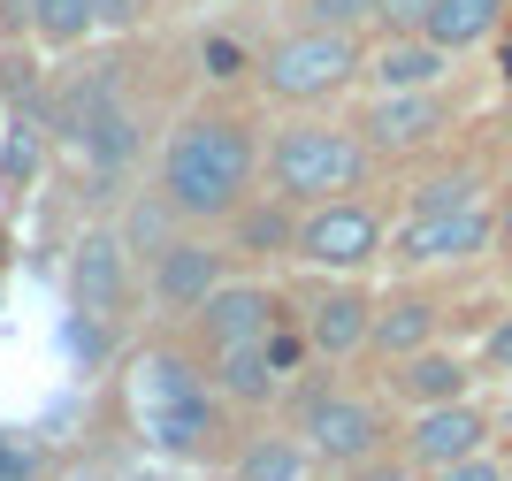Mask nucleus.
I'll return each instance as SVG.
<instances>
[{
    "label": "nucleus",
    "instance_id": "f257e3e1",
    "mask_svg": "<svg viewBox=\"0 0 512 481\" xmlns=\"http://www.w3.org/2000/svg\"><path fill=\"white\" fill-rule=\"evenodd\" d=\"M253 176H260V138L245 115H222V107H199L169 130L161 146V207L192 230H214L230 222L245 199H253Z\"/></svg>",
    "mask_w": 512,
    "mask_h": 481
},
{
    "label": "nucleus",
    "instance_id": "f03ea898",
    "mask_svg": "<svg viewBox=\"0 0 512 481\" xmlns=\"http://www.w3.org/2000/svg\"><path fill=\"white\" fill-rule=\"evenodd\" d=\"M123 398H130L138 436L161 459H214V443H222V398H214L199 359H184L176 344H146L123 367Z\"/></svg>",
    "mask_w": 512,
    "mask_h": 481
},
{
    "label": "nucleus",
    "instance_id": "7ed1b4c3",
    "mask_svg": "<svg viewBox=\"0 0 512 481\" xmlns=\"http://www.w3.org/2000/svg\"><path fill=\"white\" fill-rule=\"evenodd\" d=\"M367 161H375V153L360 146V130H337V123H291L260 153V168H268V184H276L283 207L352 199V191L367 184Z\"/></svg>",
    "mask_w": 512,
    "mask_h": 481
},
{
    "label": "nucleus",
    "instance_id": "20e7f679",
    "mask_svg": "<svg viewBox=\"0 0 512 481\" xmlns=\"http://www.w3.org/2000/svg\"><path fill=\"white\" fill-rule=\"evenodd\" d=\"M360 31H321V23H299V31H283L268 54H260V92L283 107H321L337 100L344 84L360 77Z\"/></svg>",
    "mask_w": 512,
    "mask_h": 481
},
{
    "label": "nucleus",
    "instance_id": "39448f33",
    "mask_svg": "<svg viewBox=\"0 0 512 481\" xmlns=\"http://www.w3.org/2000/svg\"><path fill=\"white\" fill-rule=\"evenodd\" d=\"M383 252V214L367 199H321V207H299V230H291V260L329 275H352Z\"/></svg>",
    "mask_w": 512,
    "mask_h": 481
},
{
    "label": "nucleus",
    "instance_id": "423d86ee",
    "mask_svg": "<svg viewBox=\"0 0 512 481\" xmlns=\"http://www.w3.org/2000/svg\"><path fill=\"white\" fill-rule=\"evenodd\" d=\"M130 291H138V275H130V245L115 222H92L85 237H77V252H69V306L92 321V329H107V321H123Z\"/></svg>",
    "mask_w": 512,
    "mask_h": 481
},
{
    "label": "nucleus",
    "instance_id": "0eeeda50",
    "mask_svg": "<svg viewBox=\"0 0 512 481\" xmlns=\"http://www.w3.org/2000/svg\"><path fill=\"white\" fill-rule=\"evenodd\" d=\"M383 413L367 398H344V390H314L299 405V443L314 451V466H360L367 451H383Z\"/></svg>",
    "mask_w": 512,
    "mask_h": 481
},
{
    "label": "nucleus",
    "instance_id": "6e6552de",
    "mask_svg": "<svg viewBox=\"0 0 512 481\" xmlns=\"http://www.w3.org/2000/svg\"><path fill=\"white\" fill-rule=\"evenodd\" d=\"M222 275H230V252L214 245V237H184L176 230L169 245L146 252V298L161 306V314H192Z\"/></svg>",
    "mask_w": 512,
    "mask_h": 481
},
{
    "label": "nucleus",
    "instance_id": "1a4fd4ad",
    "mask_svg": "<svg viewBox=\"0 0 512 481\" xmlns=\"http://www.w3.org/2000/svg\"><path fill=\"white\" fill-rule=\"evenodd\" d=\"M352 130H360L367 153H421L428 138H444V130H451V107H444L436 84H428V92H375Z\"/></svg>",
    "mask_w": 512,
    "mask_h": 481
},
{
    "label": "nucleus",
    "instance_id": "9d476101",
    "mask_svg": "<svg viewBox=\"0 0 512 481\" xmlns=\"http://www.w3.org/2000/svg\"><path fill=\"white\" fill-rule=\"evenodd\" d=\"M497 222L490 207L474 199V207H451V214H406V230H398V260L413 268H436V260H474V252H490Z\"/></svg>",
    "mask_w": 512,
    "mask_h": 481
},
{
    "label": "nucleus",
    "instance_id": "9b49d317",
    "mask_svg": "<svg viewBox=\"0 0 512 481\" xmlns=\"http://www.w3.org/2000/svg\"><path fill=\"white\" fill-rule=\"evenodd\" d=\"M199 314V336H207V352H222V344H253V336H268L283 321V298L268 291V283H214L207 298L192 306Z\"/></svg>",
    "mask_w": 512,
    "mask_h": 481
},
{
    "label": "nucleus",
    "instance_id": "f8f14e48",
    "mask_svg": "<svg viewBox=\"0 0 512 481\" xmlns=\"http://www.w3.org/2000/svg\"><path fill=\"white\" fill-rule=\"evenodd\" d=\"M482 443H490V413H474L467 398H451V405H421V413H413L406 459H413V474H436V466H451V459H474Z\"/></svg>",
    "mask_w": 512,
    "mask_h": 481
},
{
    "label": "nucleus",
    "instance_id": "ddd939ff",
    "mask_svg": "<svg viewBox=\"0 0 512 481\" xmlns=\"http://www.w3.org/2000/svg\"><path fill=\"white\" fill-rule=\"evenodd\" d=\"M207 382H214L222 405H268L283 390V367H276V352H268V336H253V344L207 352Z\"/></svg>",
    "mask_w": 512,
    "mask_h": 481
},
{
    "label": "nucleus",
    "instance_id": "4468645a",
    "mask_svg": "<svg viewBox=\"0 0 512 481\" xmlns=\"http://www.w3.org/2000/svg\"><path fill=\"white\" fill-rule=\"evenodd\" d=\"M451 62H459V54H444L436 39L406 31V39H383V54H375V62H360V77L375 84V92H428V84L451 77Z\"/></svg>",
    "mask_w": 512,
    "mask_h": 481
},
{
    "label": "nucleus",
    "instance_id": "2eb2a0df",
    "mask_svg": "<svg viewBox=\"0 0 512 481\" xmlns=\"http://www.w3.org/2000/svg\"><path fill=\"white\" fill-rule=\"evenodd\" d=\"M467 359L459 352H436V344H421V352H406L398 359V375H390V390L421 413V405H451V398H467Z\"/></svg>",
    "mask_w": 512,
    "mask_h": 481
},
{
    "label": "nucleus",
    "instance_id": "dca6fc26",
    "mask_svg": "<svg viewBox=\"0 0 512 481\" xmlns=\"http://www.w3.org/2000/svg\"><path fill=\"white\" fill-rule=\"evenodd\" d=\"M367 321H375V306H367L360 291H321L314 306H306V344H314L321 359H344V352H360L367 344Z\"/></svg>",
    "mask_w": 512,
    "mask_h": 481
},
{
    "label": "nucleus",
    "instance_id": "f3484780",
    "mask_svg": "<svg viewBox=\"0 0 512 481\" xmlns=\"http://www.w3.org/2000/svg\"><path fill=\"white\" fill-rule=\"evenodd\" d=\"M497 23H505V0H436L421 39H436L444 54H467V46L497 39Z\"/></svg>",
    "mask_w": 512,
    "mask_h": 481
},
{
    "label": "nucleus",
    "instance_id": "a211bd4d",
    "mask_svg": "<svg viewBox=\"0 0 512 481\" xmlns=\"http://www.w3.org/2000/svg\"><path fill=\"white\" fill-rule=\"evenodd\" d=\"M367 344L390 359L421 352V344H436V306L428 298H390V306H375V321H367Z\"/></svg>",
    "mask_w": 512,
    "mask_h": 481
},
{
    "label": "nucleus",
    "instance_id": "6ab92c4d",
    "mask_svg": "<svg viewBox=\"0 0 512 481\" xmlns=\"http://www.w3.org/2000/svg\"><path fill=\"white\" fill-rule=\"evenodd\" d=\"M237 481H314V451L299 436H253L230 466Z\"/></svg>",
    "mask_w": 512,
    "mask_h": 481
},
{
    "label": "nucleus",
    "instance_id": "aec40b11",
    "mask_svg": "<svg viewBox=\"0 0 512 481\" xmlns=\"http://www.w3.org/2000/svg\"><path fill=\"white\" fill-rule=\"evenodd\" d=\"M237 230V252H291V230H299V207H283V199H245L230 214Z\"/></svg>",
    "mask_w": 512,
    "mask_h": 481
},
{
    "label": "nucleus",
    "instance_id": "412c9836",
    "mask_svg": "<svg viewBox=\"0 0 512 481\" xmlns=\"http://www.w3.org/2000/svg\"><path fill=\"white\" fill-rule=\"evenodd\" d=\"M23 23L39 31L46 46H85L92 31H100V16H92V0H23Z\"/></svg>",
    "mask_w": 512,
    "mask_h": 481
},
{
    "label": "nucleus",
    "instance_id": "4be33fe9",
    "mask_svg": "<svg viewBox=\"0 0 512 481\" xmlns=\"http://www.w3.org/2000/svg\"><path fill=\"white\" fill-rule=\"evenodd\" d=\"M39 161H46V130L31 123V115H16V123H8V138H0V184L23 191L31 176H39Z\"/></svg>",
    "mask_w": 512,
    "mask_h": 481
},
{
    "label": "nucleus",
    "instance_id": "5701e85b",
    "mask_svg": "<svg viewBox=\"0 0 512 481\" xmlns=\"http://www.w3.org/2000/svg\"><path fill=\"white\" fill-rule=\"evenodd\" d=\"M474 199H482V176L451 168V176H428V184L413 191V214H451V207H474Z\"/></svg>",
    "mask_w": 512,
    "mask_h": 481
},
{
    "label": "nucleus",
    "instance_id": "b1692460",
    "mask_svg": "<svg viewBox=\"0 0 512 481\" xmlns=\"http://www.w3.org/2000/svg\"><path fill=\"white\" fill-rule=\"evenodd\" d=\"M299 23H321V31H367V23H375V0H299Z\"/></svg>",
    "mask_w": 512,
    "mask_h": 481
},
{
    "label": "nucleus",
    "instance_id": "393cba45",
    "mask_svg": "<svg viewBox=\"0 0 512 481\" xmlns=\"http://www.w3.org/2000/svg\"><path fill=\"white\" fill-rule=\"evenodd\" d=\"M428 8H436V0H375V23H383L390 39H406V31L428 23Z\"/></svg>",
    "mask_w": 512,
    "mask_h": 481
},
{
    "label": "nucleus",
    "instance_id": "a878e982",
    "mask_svg": "<svg viewBox=\"0 0 512 481\" xmlns=\"http://www.w3.org/2000/svg\"><path fill=\"white\" fill-rule=\"evenodd\" d=\"M428 481H505V466H497L490 451H474V459H451V466H436Z\"/></svg>",
    "mask_w": 512,
    "mask_h": 481
},
{
    "label": "nucleus",
    "instance_id": "bb28decb",
    "mask_svg": "<svg viewBox=\"0 0 512 481\" xmlns=\"http://www.w3.org/2000/svg\"><path fill=\"white\" fill-rule=\"evenodd\" d=\"M352 481H413V459H383V451H367L360 466H344Z\"/></svg>",
    "mask_w": 512,
    "mask_h": 481
},
{
    "label": "nucleus",
    "instance_id": "cd10ccee",
    "mask_svg": "<svg viewBox=\"0 0 512 481\" xmlns=\"http://www.w3.org/2000/svg\"><path fill=\"white\" fill-rule=\"evenodd\" d=\"M207 77H222V84L245 77V46L237 39H207Z\"/></svg>",
    "mask_w": 512,
    "mask_h": 481
},
{
    "label": "nucleus",
    "instance_id": "c85d7f7f",
    "mask_svg": "<svg viewBox=\"0 0 512 481\" xmlns=\"http://www.w3.org/2000/svg\"><path fill=\"white\" fill-rule=\"evenodd\" d=\"M92 16H100V31H123V23L146 16V0H92Z\"/></svg>",
    "mask_w": 512,
    "mask_h": 481
},
{
    "label": "nucleus",
    "instance_id": "c756f323",
    "mask_svg": "<svg viewBox=\"0 0 512 481\" xmlns=\"http://www.w3.org/2000/svg\"><path fill=\"white\" fill-rule=\"evenodd\" d=\"M482 359H490L497 375H512V314H505V321H497V329H490V336H482Z\"/></svg>",
    "mask_w": 512,
    "mask_h": 481
},
{
    "label": "nucleus",
    "instance_id": "7c9ffc66",
    "mask_svg": "<svg viewBox=\"0 0 512 481\" xmlns=\"http://www.w3.org/2000/svg\"><path fill=\"white\" fill-rule=\"evenodd\" d=\"M490 222H497V237H505V245H512V191H505V207H497Z\"/></svg>",
    "mask_w": 512,
    "mask_h": 481
},
{
    "label": "nucleus",
    "instance_id": "2f4dec72",
    "mask_svg": "<svg viewBox=\"0 0 512 481\" xmlns=\"http://www.w3.org/2000/svg\"><path fill=\"white\" fill-rule=\"evenodd\" d=\"M138 481H161V474H138Z\"/></svg>",
    "mask_w": 512,
    "mask_h": 481
},
{
    "label": "nucleus",
    "instance_id": "473e14b6",
    "mask_svg": "<svg viewBox=\"0 0 512 481\" xmlns=\"http://www.w3.org/2000/svg\"><path fill=\"white\" fill-rule=\"evenodd\" d=\"M505 130H512V115H505Z\"/></svg>",
    "mask_w": 512,
    "mask_h": 481
},
{
    "label": "nucleus",
    "instance_id": "72a5a7b5",
    "mask_svg": "<svg viewBox=\"0 0 512 481\" xmlns=\"http://www.w3.org/2000/svg\"><path fill=\"white\" fill-rule=\"evenodd\" d=\"M505 481H512V466H505Z\"/></svg>",
    "mask_w": 512,
    "mask_h": 481
},
{
    "label": "nucleus",
    "instance_id": "f704fd0d",
    "mask_svg": "<svg viewBox=\"0 0 512 481\" xmlns=\"http://www.w3.org/2000/svg\"><path fill=\"white\" fill-rule=\"evenodd\" d=\"M505 8H512V0H505Z\"/></svg>",
    "mask_w": 512,
    "mask_h": 481
}]
</instances>
